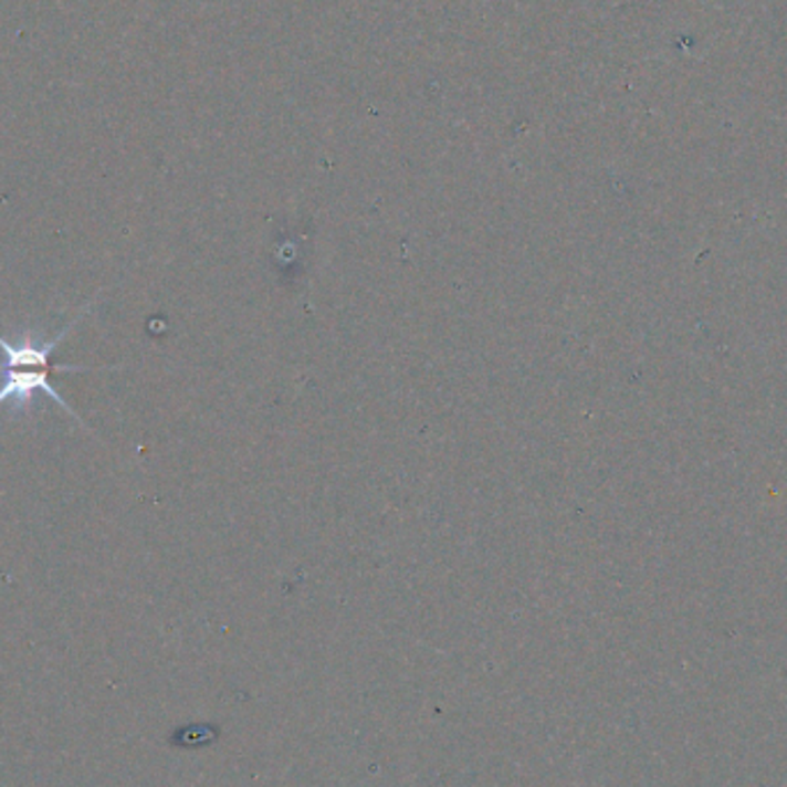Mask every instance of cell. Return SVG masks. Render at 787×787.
I'll return each instance as SVG.
<instances>
[{
    "label": "cell",
    "instance_id": "1",
    "mask_svg": "<svg viewBox=\"0 0 787 787\" xmlns=\"http://www.w3.org/2000/svg\"><path fill=\"white\" fill-rule=\"evenodd\" d=\"M93 308L88 302L81 312L53 336V339H40L38 334L28 332L23 336H3L0 334V350H3V364H0V406H12L14 412L28 410L38 394H44L46 399L59 403L70 417L81 421L74 408L61 397L59 389L53 387L51 378L55 371H95L99 367H78V364H53V353L59 348L65 336L78 325V321ZM83 424V421H81Z\"/></svg>",
    "mask_w": 787,
    "mask_h": 787
}]
</instances>
